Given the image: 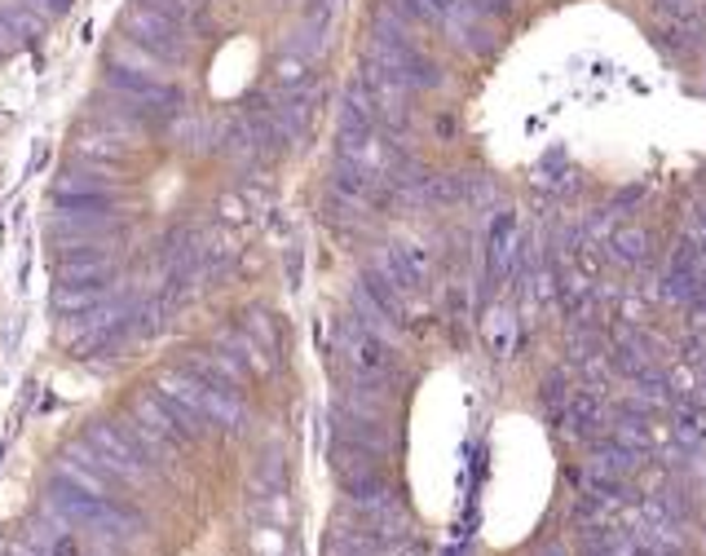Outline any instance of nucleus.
Returning <instances> with one entry per match:
<instances>
[{"instance_id":"1","label":"nucleus","mask_w":706,"mask_h":556,"mask_svg":"<svg viewBox=\"0 0 706 556\" xmlns=\"http://www.w3.org/2000/svg\"><path fill=\"white\" fill-rule=\"evenodd\" d=\"M71 0H0V53H13L22 40L40 35Z\"/></svg>"}]
</instances>
